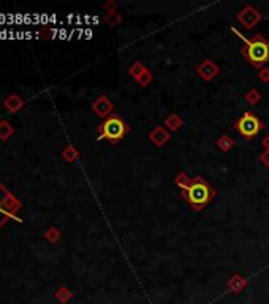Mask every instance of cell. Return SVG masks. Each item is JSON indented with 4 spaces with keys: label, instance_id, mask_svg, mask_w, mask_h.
Masks as SVG:
<instances>
[{
    "label": "cell",
    "instance_id": "cell-1",
    "mask_svg": "<svg viewBox=\"0 0 269 304\" xmlns=\"http://www.w3.org/2000/svg\"><path fill=\"white\" fill-rule=\"evenodd\" d=\"M19 208H21V201L0 182V228L8 219L21 222V219L16 217V211Z\"/></svg>",
    "mask_w": 269,
    "mask_h": 304
},
{
    "label": "cell",
    "instance_id": "cell-2",
    "mask_svg": "<svg viewBox=\"0 0 269 304\" xmlns=\"http://www.w3.org/2000/svg\"><path fill=\"white\" fill-rule=\"evenodd\" d=\"M185 197L193 208H203L211 198V188L204 181L197 178L190 186L185 188Z\"/></svg>",
    "mask_w": 269,
    "mask_h": 304
},
{
    "label": "cell",
    "instance_id": "cell-3",
    "mask_svg": "<svg viewBox=\"0 0 269 304\" xmlns=\"http://www.w3.org/2000/svg\"><path fill=\"white\" fill-rule=\"evenodd\" d=\"M241 38H242V42L247 43L246 56L252 64L260 65V64H265L269 59V45L265 42V40L257 38V40H252L250 42V40H247L244 37H241Z\"/></svg>",
    "mask_w": 269,
    "mask_h": 304
},
{
    "label": "cell",
    "instance_id": "cell-4",
    "mask_svg": "<svg viewBox=\"0 0 269 304\" xmlns=\"http://www.w3.org/2000/svg\"><path fill=\"white\" fill-rule=\"evenodd\" d=\"M238 132L246 138H253L255 135H258V132L261 130V122L257 116H253L252 113H246L242 116L238 124H236Z\"/></svg>",
    "mask_w": 269,
    "mask_h": 304
},
{
    "label": "cell",
    "instance_id": "cell-5",
    "mask_svg": "<svg viewBox=\"0 0 269 304\" xmlns=\"http://www.w3.org/2000/svg\"><path fill=\"white\" fill-rule=\"evenodd\" d=\"M100 132H102L103 138L110 140V141H117L124 137L125 124L119 117H110L105 120L102 127H100Z\"/></svg>",
    "mask_w": 269,
    "mask_h": 304
},
{
    "label": "cell",
    "instance_id": "cell-6",
    "mask_svg": "<svg viewBox=\"0 0 269 304\" xmlns=\"http://www.w3.org/2000/svg\"><path fill=\"white\" fill-rule=\"evenodd\" d=\"M3 106H5L8 111L16 113L18 110H21V108L24 106V101H22L21 97H18L16 94H11V95L3 101Z\"/></svg>",
    "mask_w": 269,
    "mask_h": 304
},
{
    "label": "cell",
    "instance_id": "cell-7",
    "mask_svg": "<svg viewBox=\"0 0 269 304\" xmlns=\"http://www.w3.org/2000/svg\"><path fill=\"white\" fill-rule=\"evenodd\" d=\"M13 133H15V128L11 127L8 120H0V140L6 141Z\"/></svg>",
    "mask_w": 269,
    "mask_h": 304
},
{
    "label": "cell",
    "instance_id": "cell-8",
    "mask_svg": "<svg viewBox=\"0 0 269 304\" xmlns=\"http://www.w3.org/2000/svg\"><path fill=\"white\" fill-rule=\"evenodd\" d=\"M46 239H49L51 242H56V239L59 238V233L56 232V228H51L49 232H46Z\"/></svg>",
    "mask_w": 269,
    "mask_h": 304
}]
</instances>
